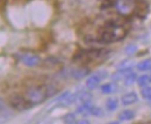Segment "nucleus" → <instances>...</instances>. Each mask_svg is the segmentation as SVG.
Masks as SVG:
<instances>
[{
  "label": "nucleus",
  "instance_id": "f257e3e1",
  "mask_svg": "<svg viewBox=\"0 0 151 124\" xmlns=\"http://www.w3.org/2000/svg\"><path fill=\"white\" fill-rule=\"evenodd\" d=\"M127 30L121 24L115 22H109L100 30V41L104 43H113L124 38Z\"/></svg>",
  "mask_w": 151,
  "mask_h": 124
},
{
  "label": "nucleus",
  "instance_id": "f03ea898",
  "mask_svg": "<svg viewBox=\"0 0 151 124\" xmlns=\"http://www.w3.org/2000/svg\"><path fill=\"white\" fill-rule=\"evenodd\" d=\"M48 96H49L48 87H44V86H33L26 90V97L33 105L44 102Z\"/></svg>",
  "mask_w": 151,
  "mask_h": 124
},
{
  "label": "nucleus",
  "instance_id": "7ed1b4c3",
  "mask_svg": "<svg viewBox=\"0 0 151 124\" xmlns=\"http://www.w3.org/2000/svg\"><path fill=\"white\" fill-rule=\"evenodd\" d=\"M104 53H106L105 50L101 49H91V50H84L81 52L77 53L75 56V60H78L83 64H87V63H92L98 59H100Z\"/></svg>",
  "mask_w": 151,
  "mask_h": 124
},
{
  "label": "nucleus",
  "instance_id": "20e7f679",
  "mask_svg": "<svg viewBox=\"0 0 151 124\" xmlns=\"http://www.w3.org/2000/svg\"><path fill=\"white\" fill-rule=\"evenodd\" d=\"M11 107L15 110H19V111H23V110H28L29 108L34 106L27 97H22L20 95H15L13 97H11Z\"/></svg>",
  "mask_w": 151,
  "mask_h": 124
},
{
  "label": "nucleus",
  "instance_id": "39448f33",
  "mask_svg": "<svg viewBox=\"0 0 151 124\" xmlns=\"http://www.w3.org/2000/svg\"><path fill=\"white\" fill-rule=\"evenodd\" d=\"M106 77H107V72L105 71V70H100V71L95 72L94 74H92V75L86 80V87L88 89H91V90H92V89H95L99 86L100 81L104 80Z\"/></svg>",
  "mask_w": 151,
  "mask_h": 124
},
{
  "label": "nucleus",
  "instance_id": "423d86ee",
  "mask_svg": "<svg viewBox=\"0 0 151 124\" xmlns=\"http://www.w3.org/2000/svg\"><path fill=\"white\" fill-rule=\"evenodd\" d=\"M116 9L122 15L132 14L135 11V4L132 0H117L116 2Z\"/></svg>",
  "mask_w": 151,
  "mask_h": 124
},
{
  "label": "nucleus",
  "instance_id": "0eeeda50",
  "mask_svg": "<svg viewBox=\"0 0 151 124\" xmlns=\"http://www.w3.org/2000/svg\"><path fill=\"white\" fill-rule=\"evenodd\" d=\"M21 60H22V63L26 66L34 67V66H36V65L40 64L41 58L38 57L37 54H35V53H26V54H22Z\"/></svg>",
  "mask_w": 151,
  "mask_h": 124
},
{
  "label": "nucleus",
  "instance_id": "6e6552de",
  "mask_svg": "<svg viewBox=\"0 0 151 124\" xmlns=\"http://www.w3.org/2000/svg\"><path fill=\"white\" fill-rule=\"evenodd\" d=\"M135 11L137 13V15L141 19H144V16L148 14V4L143 0H139L138 2H136L135 5Z\"/></svg>",
  "mask_w": 151,
  "mask_h": 124
},
{
  "label": "nucleus",
  "instance_id": "1a4fd4ad",
  "mask_svg": "<svg viewBox=\"0 0 151 124\" xmlns=\"http://www.w3.org/2000/svg\"><path fill=\"white\" fill-rule=\"evenodd\" d=\"M121 101H122V105L123 106H130V105H134V103H136L137 101H138V96H137V94L136 93H127V94H124L122 97H121Z\"/></svg>",
  "mask_w": 151,
  "mask_h": 124
},
{
  "label": "nucleus",
  "instance_id": "9d476101",
  "mask_svg": "<svg viewBox=\"0 0 151 124\" xmlns=\"http://www.w3.org/2000/svg\"><path fill=\"white\" fill-rule=\"evenodd\" d=\"M119 121L120 122H124V121H132L135 118V111H132L130 109H126V110H122L119 116H117Z\"/></svg>",
  "mask_w": 151,
  "mask_h": 124
},
{
  "label": "nucleus",
  "instance_id": "9b49d317",
  "mask_svg": "<svg viewBox=\"0 0 151 124\" xmlns=\"http://www.w3.org/2000/svg\"><path fill=\"white\" fill-rule=\"evenodd\" d=\"M92 105L91 102H86V103H81V106L77 108V113L81 116H88L91 115V110H92Z\"/></svg>",
  "mask_w": 151,
  "mask_h": 124
},
{
  "label": "nucleus",
  "instance_id": "f8f14e48",
  "mask_svg": "<svg viewBox=\"0 0 151 124\" xmlns=\"http://www.w3.org/2000/svg\"><path fill=\"white\" fill-rule=\"evenodd\" d=\"M116 90V86L114 82H109V84H105L101 86V92L102 94H112Z\"/></svg>",
  "mask_w": 151,
  "mask_h": 124
},
{
  "label": "nucleus",
  "instance_id": "ddd939ff",
  "mask_svg": "<svg viewBox=\"0 0 151 124\" xmlns=\"http://www.w3.org/2000/svg\"><path fill=\"white\" fill-rule=\"evenodd\" d=\"M87 73H88V69H86V67H80V69H77V70H75V71L72 72V77H73L75 79H81V78H84Z\"/></svg>",
  "mask_w": 151,
  "mask_h": 124
},
{
  "label": "nucleus",
  "instance_id": "4468645a",
  "mask_svg": "<svg viewBox=\"0 0 151 124\" xmlns=\"http://www.w3.org/2000/svg\"><path fill=\"white\" fill-rule=\"evenodd\" d=\"M137 70L139 71H148L151 70V59H145V60H142L137 64Z\"/></svg>",
  "mask_w": 151,
  "mask_h": 124
},
{
  "label": "nucleus",
  "instance_id": "2eb2a0df",
  "mask_svg": "<svg viewBox=\"0 0 151 124\" xmlns=\"http://www.w3.org/2000/svg\"><path fill=\"white\" fill-rule=\"evenodd\" d=\"M124 84L128 86V85H132L135 81H136V79H137V77H136V73H134V72L129 71L126 75H124Z\"/></svg>",
  "mask_w": 151,
  "mask_h": 124
},
{
  "label": "nucleus",
  "instance_id": "dca6fc26",
  "mask_svg": "<svg viewBox=\"0 0 151 124\" xmlns=\"http://www.w3.org/2000/svg\"><path fill=\"white\" fill-rule=\"evenodd\" d=\"M78 99L80 100L81 103H86V102H91L92 100V94L90 92H81L78 95Z\"/></svg>",
  "mask_w": 151,
  "mask_h": 124
},
{
  "label": "nucleus",
  "instance_id": "f3484780",
  "mask_svg": "<svg viewBox=\"0 0 151 124\" xmlns=\"http://www.w3.org/2000/svg\"><path fill=\"white\" fill-rule=\"evenodd\" d=\"M150 82H151L150 77H149V75H147V74H143V75H141V77L137 79V84H138V86H141V87L148 86Z\"/></svg>",
  "mask_w": 151,
  "mask_h": 124
},
{
  "label": "nucleus",
  "instance_id": "a211bd4d",
  "mask_svg": "<svg viewBox=\"0 0 151 124\" xmlns=\"http://www.w3.org/2000/svg\"><path fill=\"white\" fill-rule=\"evenodd\" d=\"M117 100L116 99H108L107 102H106V108L109 110V111H113L117 108Z\"/></svg>",
  "mask_w": 151,
  "mask_h": 124
},
{
  "label": "nucleus",
  "instance_id": "6ab92c4d",
  "mask_svg": "<svg viewBox=\"0 0 151 124\" xmlns=\"http://www.w3.org/2000/svg\"><path fill=\"white\" fill-rule=\"evenodd\" d=\"M63 121H64V123H69V124L78 123V121H77V118H76L75 114H72V113L66 114V115L63 117Z\"/></svg>",
  "mask_w": 151,
  "mask_h": 124
},
{
  "label": "nucleus",
  "instance_id": "aec40b11",
  "mask_svg": "<svg viewBox=\"0 0 151 124\" xmlns=\"http://www.w3.org/2000/svg\"><path fill=\"white\" fill-rule=\"evenodd\" d=\"M141 94H142L143 99H145V100H151V87L150 86H144V87H142Z\"/></svg>",
  "mask_w": 151,
  "mask_h": 124
},
{
  "label": "nucleus",
  "instance_id": "412c9836",
  "mask_svg": "<svg viewBox=\"0 0 151 124\" xmlns=\"http://www.w3.org/2000/svg\"><path fill=\"white\" fill-rule=\"evenodd\" d=\"M132 66V62H130V60H124V62H122L120 64L119 69L120 70H130Z\"/></svg>",
  "mask_w": 151,
  "mask_h": 124
},
{
  "label": "nucleus",
  "instance_id": "4be33fe9",
  "mask_svg": "<svg viewBox=\"0 0 151 124\" xmlns=\"http://www.w3.org/2000/svg\"><path fill=\"white\" fill-rule=\"evenodd\" d=\"M91 115H93V116H102L104 115V111L101 110V108H99V107H92V110H91Z\"/></svg>",
  "mask_w": 151,
  "mask_h": 124
},
{
  "label": "nucleus",
  "instance_id": "5701e85b",
  "mask_svg": "<svg viewBox=\"0 0 151 124\" xmlns=\"http://www.w3.org/2000/svg\"><path fill=\"white\" fill-rule=\"evenodd\" d=\"M135 50H136V47H135V45H130V47H127V48H126V52H128V53L134 52Z\"/></svg>",
  "mask_w": 151,
  "mask_h": 124
},
{
  "label": "nucleus",
  "instance_id": "b1692460",
  "mask_svg": "<svg viewBox=\"0 0 151 124\" xmlns=\"http://www.w3.org/2000/svg\"><path fill=\"white\" fill-rule=\"evenodd\" d=\"M150 79H151V77H150Z\"/></svg>",
  "mask_w": 151,
  "mask_h": 124
}]
</instances>
